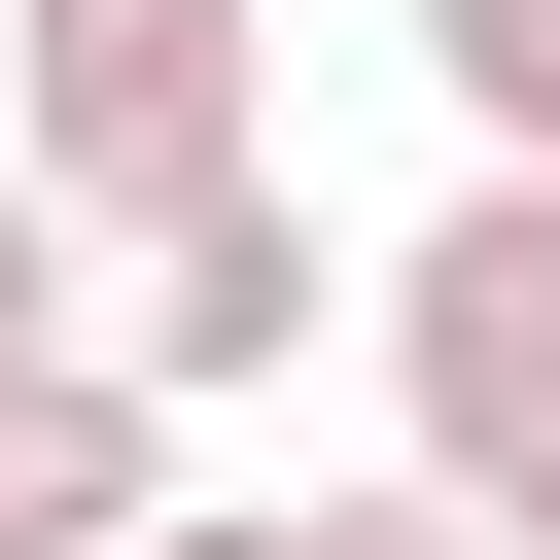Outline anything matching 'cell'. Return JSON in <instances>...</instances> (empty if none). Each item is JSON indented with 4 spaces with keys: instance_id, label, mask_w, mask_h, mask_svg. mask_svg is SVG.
Here are the masks:
<instances>
[{
    "instance_id": "obj_4",
    "label": "cell",
    "mask_w": 560,
    "mask_h": 560,
    "mask_svg": "<svg viewBox=\"0 0 560 560\" xmlns=\"http://www.w3.org/2000/svg\"><path fill=\"white\" fill-rule=\"evenodd\" d=\"M175 490V385H105V350H0V560H105Z\"/></svg>"
},
{
    "instance_id": "obj_3",
    "label": "cell",
    "mask_w": 560,
    "mask_h": 560,
    "mask_svg": "<svg viewBox=\"0 0 560 560\" xmlns=\"http://www.w3.org/2000/svg\"><path fill=\"white\" fill-rule=\"evenodd\" d=\"M315 315H350V245H315V175H280V140H245V175H175V210L70 280V350H105V385H175V420H210V385H280Z\"/></svg>"
},
{
    "instance_id": "obj_9",
    "label": "cell",
    "mask_w": 560,
    "mask_h": 560,
    "mask_svg": "<svg viewBox=\"0 0 560 560\" xmlns=\"http://www.w3.org/2000/svg\"><path fill=\"white\" fill-rule=\"evenodd\" d=\"M490 560H560V455H525V525H490Z\"/></svg>"
},
{
    "instance_id": "obj_8",
    "label": "cell",
    "mask_w": 560,
    "mask_h": 560,
    "mask_svg": "<svg viewBox=\"0 0 560 560\" xmlns=\"http://www.w3.org/2000/svg\"><path fill=\"white\" fill-rule=\"evenodd\" d=\"M105 560H280V490H140V525H105Z\"/></svg>"
},
{
    "instance_id": "obj_1",
    "label": "cell",
    "mask_w": 560,
    "mask_h": 560,
    "mask_svg": "<svg viewBox=\"0 0 560 560\" xmlns=\"http://www.w3.org/2000/svg\"><path fill=\"white\" fill-rule=\"evenodd\" d=\"M280 140V0H0V175L70 210V245H140L175 175H245Z\"/></svg>"
},
{
    "instance_id": "obj_6",
    "label": "cell",
    "mask_w": 560,
    "mask_h": 560,
    "mask_svg": "<svg viewBox=\"0 0 560 560\" xmlns=\"http://www.w3.org/2000/svg\"><path fill=\"white\" fill-rule=\"evenodd\" d=\"M280 560H490V525H455V490L385 455V490H280Z\"/></svg>"
},
{
    "instance_id": "obj_5",
    "label": "cell",
    "mask_w": 560,
    "mask_h": 560,
    "mask_svg": "<svg viewBox=\"0 0 560 560\" xmlns=\"http://www.w3.org/2000/svg\"><path fill=\"white\" fill-rule=\"evenodd\" d=\"M420 70H455V140H490V175H560V0H420Z\"/></svg>"
},
{
    "instance_id": "obj_2",
    "label": "cell",
    "mask_w": 560,
    "mask_h": 560,
    "mask_svg": "<svg viewBox=\"0 0 560 560\" xmlns=\"http://www.w3.org/2000/svg\"><path fill=\"white\" fill-rule=\"evenodd\" d=\"M350 315H385V455L455 525H525V455H560V175H455Z\"/></svg>"
},
{
    "instance_id": "obj_7",
    "label": "cell",
    "mask_w": 560,
    "mask_h": 560,
    "mask_svg": "<svg viewBox=\"0 0 560 560\" xmlns=\"http://www.w3.org/2000/svg\"><path fill=\"white\" fill-rule=\"evenodd\" d=\"M70 280H105V245H70L35 175H0V350H70Z\"/></svg>"
}]
</instances>
